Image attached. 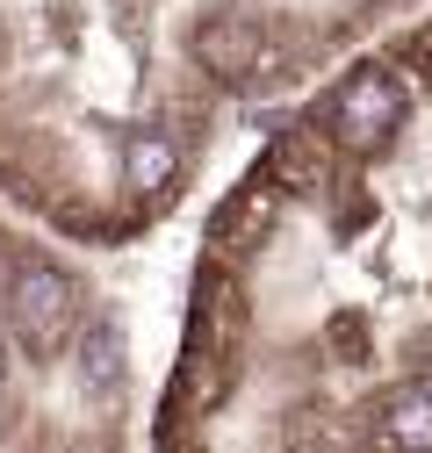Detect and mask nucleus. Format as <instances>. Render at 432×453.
<instances>
[{"label": "nucleus", "instance_id": "nucleus-1", "mask_svg": "<svg viewBox=\"0 0 432 453\" xmlns=\"http://www.w3.org/2000/svg\"><path fill=\"white\" fill-rule=\"evenodd\" d=\"M0 317H8V338L29 360H58L87 324V288L58 259H22L0 288Z\"/></svg>", "mask_w": 432, "mask_h": 453}, {"label": "nucleus", "instance_id": "nucleus-3", "mask_svg": "<svg viewBox=\"0 0 432 453\" xmlns=\"http://www.w3.org/2000/svg\"><path fill=\"white\" fill-rule=\"evenodd\" d=\"M73 367H80V388L94 403H116L123 381H130V331L116 310H87L80 338H73Z\"/></svg>", "mask_w": 432, "mask_h": 453}, {"label": "nucleus", "instance_id": "nucleus-4", "mask_svg": "<svg viewBox=\"0 0 432 453\" xmlns=\"http://www.w3.org/2000/svg\"><path fill=\"white\" fill-rule=\"evenodd\" d=\"M259 58H266V36L245 15H216L195 29V65L209 80H245V73H259Z\"/></svg>", "mask_w": 432, "mask_h": 453}, {"label": "nucleus", "instance_id": "nucleus-5", "mask_svg": "<svg viewBox=\"0 0 432 453\" xmlns=\"http://www.w3.org/2000/svg\"><path fill=\"white\" fill-rule=\"evenodd\" d=\"M123 188L130 195H174L181 188V144L166 130H130L123 137Z\"/></svg>", "mask_w": 432, "mask_h": 453}, {"label": "nucleus", "instance_id": "nucleus-6", "mask_svg": "<svg viewBox=\"0 0 432 453\" xmlns=\"http://www.w3.org/2000/svg\"><path fill=\"white\" fill-rule=\"evenodd\" d=\"M382 439L397 453H432V381H404L382 395Z\"/></svg>", "mask_w": 432, "mask_h": 453}, {"label": "nucleus", "instance_id": "nucleus-2", "mask_svg": "<svg viewBox=\"0 0 432 453\" xmlns=\"http://www.w3.org/2000/svg\"><path fill=\"white\" fill-rule=\"evenodd\" d=\"M404 123V94H397V80L390 73H353L346 87H339V108H332V137L346 144V151H374V144H390V130Z\"/></svg>", "mask_w": 432, "mask_h": 453}, {"label": "nucleus", "instance_id": "nucleus-7", "mask_svg": "<svg viewBox=\"0 0 432 453\" xmlns=\"http://www.w3.org/2000/svg\"><path fill=\"white\" fill-rule=\"evenodd\" d=\"M274 188H324V144L282 137L274 144Z\"/></svg>", "mask_w": 432, "mask_h": 453}]
</instances>
